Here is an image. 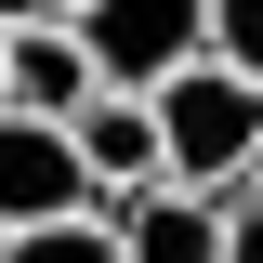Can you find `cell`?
<instances>
[{
  "mask_svg": "<svg viewBox=\"0 0 263 263\" xmlns=\"http://www.w3.org/2000/svg\"><path fill=\"white\" fill-rule=\"evenodd\" d=\"M92 224L119 237V263H224V211L184 197V184H145V197H119V211H92Z\"/></svg>",
  "mask_w": 263,
  "mask_h": 263,
  "instance_id": "6",
  "label": "cell"
},
{
  "mask_svg": "<svg viewBox=\"0 0 263 263\" xmlns=\"http://www.w3.org/2000/svg\"><path fill=\"white\" fill-rule=\"evenodd\" d=\"M79 53L92 92H171L184 66H211V0H79Z\"/></svg>",
  "mask_w": 263,
  "mask_h": 263,
  "instance_id": "2",
  "label": "cell"
},
{
  "mask_svg": "<svg viewBox=\"0 0 263 263\" xmlns=\"http://www.w3.org/2000/svg\"><path fill=\"white\" fill-rule=\"evenodd\" d=\"M250 184H263V158H250Z\"/></svg>",
  "mask_w": 263,
  "mask_h": 263,
  "instance_id": "11",
  "label": "cell"
},
{
  "mask_svg": "<svg viewBox=\"0 0 263 263\" xmlns=\"http://www.w3.org/2000/svg\"><path fill=\"white\" fill-rule=\"evenodd\" d=\"M66 145H79V171H92V211H119V197L158 184V105L145 92H92L79 119H66Z\"/></svg>",
  "mask_w": 263,
  "mask_h": 263,
  "instance_id": "4",
  "label": "cell"
},
{
  "mask_svg": "<svg viewBox=\"0 0 263 263\" xmlns=\"http://www.w3.org/2000/svg\"><path fill=\"white\" fill-rule=\"evenodd\" d=\"M13 27H79V0H0V40Z\"/></svg>",
  "mask_w": 263,
  "mask_h": 263,
  "instance_id": "10",
  "label": "cell"
},
{
  "mask_svg": "<svg viewBox=\"0 0 263 263\" xmlns=\"http://www.w3.org/2000/svg\"><path fill=\"white\" fill-rule=\"evenodd\" d=\"M40 224H92V171L53 119H0V237H40Z\"/></svg>",
  "mask_w": 263,
  "mask_h": 263,
  "instance_id": "3",
  "label": "cell"
},
{
  "mask_svg": "<svg viewBox=\"0 0 263 263\" xmlns=\"http://www.w3.org/2000/svg\"><path fill=\"white\" fill-rule=\"evenodd\" d=\"M92 105V53H79V27H13L0 40V119H79Z\"/></svg>",
  "mask_w": 263,
  "mask_h": 263,
  "instance_id": "5",
  "label": "cell"
},
{
  "mask_svg": "<svg viewBox=\"0 0 263 263\" xmlns=\"http://www.w3.org/2000/svg\"><path fill=\"white\" fill-rule=\"evenodd\" d=\"M224 263H263V184L224 197Z\"/></svg>",
  "mask_w": 263,
  "mask_h": 263,
  "instance_id": "9",
  "label": "cell"
},
{
  "mask_svg": "<svg viewBox=\"0 0 263 263\" xmlns=\"http://www.w3.org/2000/svg\"><path fill=\"white\" fill-rule=\"evenodd\" d=\"M211 66L263 92V0H211Z\"/></svg>",
  "mask_w": 263,
  "mask_h": 263,
  "instance_id": "7",
  "label": "cell"
},
{
  "mask_svg": "<svg viewBox=\"0 0 263 263\" xmlns=\"http://www.w3.org/2000/svg\"><path fill=\"white\" fill-rule=\"evenodd\" d=\"M0 263H119L105 224H40V237H0Z\"/></svg>",
  "mask_w": 263,
  "mask_h": 263,
  "instance_id": "8",
  "label": "cell"
},
{
  "mask_svg": "<svg viewBox=\"0 0 263 263\" xmlns=\"http://www.w3.org/2000/svg\"><path fill=\"white\" fill-rule=\"evenodd\" d=\"M145 105H158V184H184V197L224 211V197L250 184V158H263V92L224 79V66H184V79L145 92Z\"/></svg>",
  "mask_w": 263,
  "mask_h": 263,
  "instance_id": "1",
  "label": "cell"
}]
</instances>
